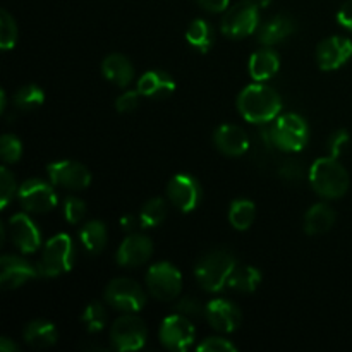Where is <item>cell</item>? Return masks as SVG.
<instances>
[{
    "label": "cell",
    "instance_id": "obj_1",
    "mask_svg": "<svg viewBox=\"0 0 352 352\" xmlns=\"http://www.w3.org/2000/svg\"><path fill=\"white\" fill-rule=\"evenodd\" d=\"M239 113L251 124L274 122L282 110V100L278 93L263 82L246 86L237 98Z\"/></svg>",
    "mask_w": 352,
    "mask_h": 352
},
{
    "label": "cell",
    "instance_id": "obj_2",
    "mask_svg": "<svg viewBox=\"0 0 352 352\" xmlns=\"http://www.w3.org/2000/svg\"><path fill=\"white\" fill-rule=\"evenodd\" d=\"M309 182L315 192L325 199L342 198L351 184L346 167L333 157L318 158L309 168Z\"/></svg>",
    "mask_w": 352,
    "mask_h": 352
},
{
    "label": "cell",
    "instance_id": "obj_3",
    "mask_svg": "<svg viewBox=\"0 0 352 352\" xmlns=\"http://www.w3.org/2000/svg\"><path fill=\"white\" fill-rule=\"evenodd\" d=\"M237 267L236 258L227 250H212L203 254L195 268L198 284L208 292H219L227 287L229 277Z\"/></svg>",
    "mask_w": 352,
    "mask_h": 352
},
{
    "label": "cell",
    "instance_id": "obj_4",
    "mask_svg": "<svg viewBox=\"0 0 352 352\" xmlns=\"http://www.w3.org/2000/svg\"><path fill=\"white\" fill-rule=\"evenodd\" d=\"M74 244L67 234H57L43 248L41 260L38 261V272L41 277H58L71 272L74 265Z\"/></svg>",
    "mask_w": 352,
    "mask_h": 352
},
{
    "label": "cell",
    "instance_id": "obj_5",
    "mask_svg": "<svg viewBox=\"0 0 352 352\" xmlns=\"http://www.w3.org/2000/svg\"><path fill=\"white\" fill-rule=\"evenodd\" d=\"M272 136L278 150L298 153L305 150L309 141L308 122L298 113H284L272 122Z\"/></svg>",
    "mask_w": 352,
    "mask_h": 352
},
{
    "label": "cell",
    "instance_id": "obj_6",
    "mask_svg": "<svg viewBox=\"0 0 352 352\" xmlns=\"http://www.w3.org/2000/svg\"><path fill=\"white\" fill-rule=\"evenodd\" d=\"M260 26V6L254 0H243L226 12L222 33L229 38H246Z\"/></svg>",
    "mask_w": 352,
    "mask_h": 352
},
{
    "label": "cell",
    "instance_id": "obj_7",
    "mask_svg": "<svg viewBox=\"0 0 352 352\" xmlns=\"http://www.w3.org/2000/svg\"><path fill=\"white\" fill-rule=\"evenodd\" d=\"M146 287L158 301H174L182 289L181 272L168 261L151 265L146 274Z\"/></svg>",
    "mask_w": 352,
    "mask_h": 352
},
{
    "label": "cell",
    "instance_id": "obj_8",
    "mask_svg": "<svg viewBox=\"0 0 352 352\" xmlns=\"http://www.w3.org/2000/svg\"><path fill=\"white\" fill-rule=\"evenodd\" d=\"M105 301L124 313L140 311L146 305V292L133 278H113L105 289Z\"/></svg>",
    "mask_w": 352,
    "mask_h": 352
},
{
    "label": "cell",
    "instance_id": "obj_9",
    "mask_svg": "<svg viewBox=\"0 0 352 352\" xmlns=\"http://www.w3.org/2000/svg\"><path fill=\"white\" fill-rule=\"evenodd\" d=\"M146 337L148 330L144 322L131 313L117 318L110 329V340L117 351L129 352L143 349V346L146 344Z\"/></svg>",
    "mask_w": 352,
    "mask_h": 352
},
{
    "label": "cell",
    "instance_id": "obj_10",
    "mask_svg": "<svg viewBox=\"0 0 352 352\" xmlns=\"http://www.w3.org/2000/svg\"><path fill=\"white\" fill-rule=\"evenodd\" d=\"M52 182H45L41 179H30L23 182L17 191L21 206L30 213H47L57 206V195H55Z\"/></svg>",
    "mask_w": 352,
    "mask_h": 352
},
{
    "label": "cell",
    "instance_id": "obj_11",
    "mask_svg": "<svg viewBox=\"0 0 352 352\" xmlns=\"http://www.w3.org/2000/svg\"><path fill=\"white\" fill-rule=\"evenodd\" d=\"M195 327L188 316L175 313L167 316L160 327V342L170 351H188L195 342Z\"/></svg>",
    "mask_w": 352,
    "mask_h": 352
},
{
    "label": "cell",
    "instance_id": "obj_12",
    "mask_svg": "<svg viewBox=\"0 0 352 352\" xmlns=\"http://www.w3.org/2000/svg\"><path fill=\"white\" fill-rule=\"evenodd\" d=\"M47 174L52 184L72 191H82L91 184V174L88 168L74 160L54 162L47 167Z\"/></svg>",
    "mask_w": 352,
    "mask_h": 352
},
{
    "label": "cell",
    "instance_id": "obj_13",
    "mask_svg": "<svg viewBox=\"0 0 352 352\" xmlns=\"http://www.w3.org/2000/svg\"><path fill=\"white\" fill-rule=\"evenodd\" d=\"M201 186L192 175L177 174L168 181L167 199L181 212H192L201 201Z\"/></svg>",
    "mask_w": 352,
    "mask_h": 352
},
{
    "label": "cell",
    "instance_id": "obj_14",
    "mask_svg": "<svg viewBox=\"0 0 352 352\" xmlns=\"http://www.w3.org/2000/svg\"><path fill=\"white\" fill-rule=\"evenodd\" d=\"M352 57V41L346 36L325 38L316 48V60L323 71H336Z\"/></svg>",
    "mask_w": 352,
    "mask_h": 352
},
{
    "label": "cell",
    "instance_id": "obj_15",
    "mask_svg": "<svg viewBox=\"0 0 352 352\" xmlns=\"http://www.w3.org/2000/svg\"><path fill=\"white\" fill-rule=\"evenodd\" d=\"M9 234L14 246L24 254L36 253L38 248L41 246L40 229L26 213H17V215L10 217Z\"/></svg>",
    "mask_w": 352,
    "mask_h": 352
},
{
    "label": "cell",
    "instance_id": "obj_16",
    "mask_svg": "<svg viewBox=\"0 0 352 352\" xmlns=\"http://www.w3.org/2000/svg\"><path fill=\"white\" fill-rule=\"evenodd\" d=\"M38 275H40L38 267L31 265L24 258L6 254L0 260V285L6 291H12V289L21 287L28 280L38 277Z\"/></svg>",
    "mask_w": 352,
    "mask_h": 352
},
{
    "label": "cell",
    "instance_id": "obj_17",
    "mask_svg": "<svg viewBox=\"0 0 352 352\" xmlns=\"http://www.w3.org/2000/svg\"><path fill=\"white\" fill-rule=\"evenodd\" d=\"M206 320L220 333H232L239 329L243 315L237 305L227 299H213L206 305Z\"/></svg>",
    "mask_w": 352,
    "mask_h": 352
},
{
    "label": "cell",
    "instance_id": "obj_18",
    "mask_svg": "<svg viewBox=\"0 0 352 352\" xmlns=\"http://www.w3.org/2000/svg\"><path fill=\"white\" fill-rule=\"evenodd\" d=\"M151 254H153V243L150 237H146L144 234H131L122 241L116 258L120 267L133 268L146 263Z\"/></svg>",
    "mask_w": 352,
    "mask_h": 352
},
{
    "label": "cell",
    "instance_id": "obj_19",
    "mask_svg": "<svg viewBox=\"0 0 352 352\" xmlns=\"http://www.w3.org/2000/svg\"><path fill=\"white\" fill-rule=\"evenodd\" d=\"M213 143L217 150L222 151L227 157H243L250 148V140H248L244 129L234 124H223L217 127L213 134Z\"/></svg>",
    "mask_w": 352,
    "mask_h": 352
},
{
    "label": "cell",
    "instance_id": "obj_20",
    "mask_svg": "<svg viewBox=\"0 0 352 352\" xmlns=\"http://www.w3.org/2000/svg\"><path fill=\"white\" fill-rule=\"evenodd\" d=\"M175 81L168 72L165 71H148L138 81V91L141 93V96H146V98H167L172 93L175 91Z\"/></svg>",
    "mask_w": 352,
    "mask_h": 352
},
{
    "label": "cell",
    "instance_id": "obj_21",
    "mask_svg": "<svg viewBox=\"0 0 352 352\" xmlns=\"http://www.w3.org/2000/svg\"><path fill=\"white\" fill-rule=\"evenodd\" d=\"M296 31V23L291 16L287 14H277L272 19H268L263 26L258 31V40L260 43H263L265 47H272V45H277L280 41H284L285 38L291 36Z\"/></svg>",
    "mask_w": 352,
    "mask_h": 352
},
{
    "label": "cell",
    "instance_id": "obj_22",
    "mask_svg": "<svg viewBox=\"0 0 352 352\" xmlns=\"http://www.w3.org/2000/svg\"><path fill=\"white\" fill-rule=\"evenodd\" d=\"M250 74L254 81L265 82L270 78H274L280 67V57L270 47L260 48L254 52L250 58Z\"/></svg>",
    "mask_w": 352,
    "mask_h": 352
},
{
    "label": "cell",
    "instance_id": "obj_23",
    "mask_svg": "<svg viewBox=\"0 0 352 352\" xmlns=\"http://www.w3.org/2000/svg\"><path fill=\"white\" fill-rule=\"evenodd\" d=\"M102 72L107 81L113 82V85L120 86V88L129 85L134 78L133 64L122 54L107 55L102 62Z\"/></svg>",
    "mask_w": 352,
    "mask_h": 352
},
{
    "label": "cell",
    "instance_id": "obj_24",
    "mask_svg": "<svg viewBox=\"0 0 352 352\" xmlns=\"http://www.w3.org/2000/svg\"><path fill=\"white\" fill-rule=\"evenodd\" d=\"M336 210L327 203H316L306 212L305 230L309 236H322L327 234L336 223Z\"/></svg>",
    "mask_w": 352,
    "mask_h": 352
},
{
    "label": "cell",
    "instance_id": "obj_25",
    "mask_svg": "<svg viewBox=\"0 0 352 352\" xmlns=\"http://www.w3.org/2000/svg\"><path fill=\"white\" fill-rule=\"evenodd\" d=\"M23 336L24 340L31 347H36V349H48V347L55 346L58 339V332L55 325L52 322H47V320H34V322L28 323Z\"/></svg>",
    "mask_w": 352,
    "mask_h": 352
},
{
    "label": "cell",
    "instance_id": "obj_26",
    "mask_svg": "<svg viewBox=\"0 0 352 352\" xmlns=\"http://www.w3.org/2000/svg\"><path fill=\"white\" fill-rule=\"evenodd\" d=\"M107 239H109V232H107L105 223L100 220H91V222L85 223L79 232V241L89 254L102 253L103 248L107 246Z\"/></svg>",
    "mask_w": 352,
    "mask_h": 352
},
{
    "label": "cell",
    "instance_id": "obj_27",
    "mask_svg": "<svg viewBox=\"0 0 352 352\" xmlns=\"http://www.w3.org/2000/svg\"><path fill=\"white\" fill-rule=\"evenodd\" d=\"M261 284V272L251 265H237L229 277L227 287L237 292H254Z\"/></svg>",
    "mask_w": 352,
    "mask_h": 352
},
{
    "label": "cell",
    "instance_id": "obj_28",
    "mask_svg": "<svg viewBox=\"0 0 352 352\" xmlns=\"http://www.w3.org/2000/svg\"><path fill=\"white\" fill-rule=\"evenodd\" d=\"M186 40L201 54H208L215 41V33L205 19H195L186 31Z\"/></svg>",
    "mask_w": 352,
    "mask_h": 352
},
{
    "label": "cell",
    "instance_id": "obj_29",
    "mask_svg": "<svg viewBox=\"0 0 352 352\" xmlns=\"http://www.w3.org/2000/svg\"><path fill=\"white\" fill-rule=\"evenodd\" d=\"M256 217V206L251 199H236L229 208V222L234 229L248 230L254 222Z\"/></svg>",
    "mask_w": 352,
    "mask_h": 352
},
{
    "label": "cell",
    "instance_id": "obj_30",
    "mask_svg": "<svg viewBox=\"0 0 352 352\" xmlns=\"http://www.w3.org/2000/svg\"><path fill=\"white\" fill-rule=\"evenodd\" d=\"M45 102V91L36 85H24L14 95V105L19 110L30 112V110L40 109Z\"/></svg>",
    "mask_w": 352,
    "mask_h": 352
},
{
    "label": "cell",
    "instance_id": "obj_31",
    "mask_svg": "<svg viewBox=\"0 0 352 352\" xmlns=\"http://www.w3.org/2000/svg\"><path fill=\"white\" fill-rule=\"evenodd\" d=\"M167 217V205H165V199L162 198H153L150 201H146L141 208L140 213V223L143 229H153L158 227Z\"/></svg>",
    "mask_w": 352,
    "mask_h": 352
},
{
    "label": "cell",
    "instance_id": "obj_32",
    "mask_svg": "<svg viewBox=\"0 0 352 352\" xmlns=\"http://www.w3.org/2000/svg\"><path fill=\"white\" fill-rule=\"evenodd\" d=\"M82 323L86 325V330L89 333H96L102 332L107 325V320H109V315H107V309L102 302H89L86 306L85 313L81 316Z\"/></svg>",
    "mask_w": 352,
    "mask_h": 352
},
{
    "label": "cell",
    "instance_id": "obj_33",
    "mask_svg": "<svg viewBox=\"0 0 352 352\" xmlns=\"http://www.w3.org/2000/svg\"><path fill=\"white\" fill-rule=\"evenodd\" d=\"M17 41V24L16 19L7 12L6 9L0 10V48L3 52L16 47Z\"/></svg>",
    "mask_w": 352,
    "mask_h": 352
},
{
    "label": "cell",
    "instance_id": "obj_34",
    "mask_svg": "<svg viewBox=\"0 0 352 352\" xmlns=\"http://www.w3.org/2000/svg\"><path fill=\"white\" fill-rule=\"evenodd\" d=\"M0 153H2L6 165L19 162L21 155H23V144H21L19 138L14 134H3L0 140Z\"/></svg>",
    "mask_w": 352,
    "mask_h": 352
},
{
    "label": "cell",
    "instance_id": "obj_35",
    "mask_svg": "<svg viewBox=\"0 0 352 352\" xmlns=\"http://www.w3.org/2000/svg\"><path fill=\"white\" fill-rule=\"evenodd\" d=\"M0 192H2V199H0V208L6 210L7 205L10 203V199H12L14 192H16V179H14V175L10 174V170L7 168V165H3L2 168H0Z\"/></svg>",
    "mask_w": 352,
    "mask_h": 352
},
{
    "label": "cell",
    "instance_id": "obj_36",
    "mask_svg": "<svg viewBox=\"0 0 352 352\" xmlns=\"http://www.w3.org/2000/svg\"><path fill=\"white\" fill-rule=\"evenodd\" d=\"M175 311L188 316V318H199V316L206 315V306H203V302L199 299L189 298L188 296V298H182L175 305Z\"/></svg>",
    "mask_w": 352,
    "mask_h": 352
},
{
    "label": "cell",
    "instance_id": "obj_37",
    "mask_svg": "<svg viewBox=\"0 0 352 352\" xmlns=\"http://www.w3.org/2000/svg\"><path fill=\"white\" fill-rule=\"evenodd\" d=\"M64 215L65 220L72 226L79 223L82 220V217L86 215V205L82 199L79 198H67L64 203Z\"/></svg>",
    "mask_w": 352,
    "mask_h": 352
},
{
    "label": "cell",
    "instance_id": "obj_38",
    "mask_svg": "<svg viewBox=\"0 0 352 352\" xmlns=\"http://www.w3.org/2000/svg\"><path fill=\"white\" fill-rule=\"evenodd\" d=\"M349 133L346 129H339L330 134L329 141H327V150H329L330 157L339 158L342 155V151L346 150L347 144H349Z\"/></svg>",
    "mask_w": 352,
    "mask_h": 352
},
{
    "label": "cell",
    "instance_id": "obj_39",
    "mask_svg": "<svg viewBox=\"0 0 352 352\" xmlns=\"http://www.w3.org/2000/svg\"><path fill=\"white\" fill-rule=\"evenodd\" d=\"M199 352H234L237 347L230 340L222 339V337H208L198 346Z\"/></svg>",
    "mask_w": 352,
    "mask_h": 352
},
{
    "label": "cell",
    "instance_id": "obj_40",
    "mask_svg": "<svg viewBox=\"0 0 352 352\" xmlns=\"http://www.w3.org/2000/svg\"><path fill=\"white\" fill-rule=\"evenodd\" d=\"M140 98H141V93L138 89L134 91H124L122 95H119L116 102V109L117 112L120 113H129L134 112V110L140 107Z\"/></svg>",
    "mask_w": 352,
    "mask_h": 352
},
{
    "label": "cell",
    "instance_id": "obj_41",
    "mask_svg": "<svg viewBox=\"0 0 352 352\" xmlns=\"http://www.w3.org/2000/svg\"><path fill=\"white\" fill-rule=\"evenodd\" d=\"M278 174H280V177L285 179V181L298 182V181H301V177H302V167L298 164V162L287 160L282 164Z\"/></svg>",
    "mask_w": 352,
    "mask_h": 352
},
{
    "label": "cell",
    "instance_id": "obj_42",
    "mask_svg": "<svg viewBox=\"0 0 352 352\" xmlns=\"http://www.w3.org/2000/svg\"><path fill=\"white\" fill-rule=\"evenodd\" d=\"M337 21H339L340 26L352 31V0H347V2L342 3V7L337 12Z\"/></svg>",
    "mask_w": 352,
    "mask_h": 352
},
{
    "label": "cell",
    "instance_id": "obj_43",
    "mask_svg": "<svg viewBox=\"0 0 352 352\" xmlns=\"http://www.w3.org/2000/svg\"><path fill=\"white\" fill-rule=\"evenodd\" d=\"M196 2H198V6L201 7V9H205L206 12L219 14L223 12V10L229 7L230 0H196Z\"/></svg>",
    "mask_w": 352,
    "mask_h": 352
},
{
    "label": "cell",
    "instance_id": "obj_44",
    "mask_svg": "<svg viewBox=\"0 0 352 352\" xmlns=\"http://www.w3.org/2000/svg\"><path fill=\"white\" fill-rule=\"evenodd\" d=\"M136 226H141V223H140V219H136L134 215H124L122 219H120V227H122L126 232L134 230L136 229Z\"/></svg>",
    "mask_w": 352,
    "mask_h": 352
},
{
    "label": "cell",
    "instance_id": "obj_45",
    "mask_svg": "<svg viewBox=\"0 0 352 352\" xmlns=\"http://www.w3.org/2000/svg\"><path fill=\"white\" fill-rule=\"evenodd\" d=\"M17 349H19V347L14 342H10V339H7V337H3V339L0 340V352H14Z\"/></svg>",
    "mask_w": 352,
    "mask_h": 352
},
{
    "label": "cell",
    "instance_id": "obj_46",
    "mask_svg": "<svg viewBox=\"0 0 352 352\" xmlns=\"http://www.w3.org/2000/svg\"><path fill=\"white\" fill-rule=\"evenodd\" d=\"M6 107H7V95H6V91H0V112H6Z\"/></svg>",
    "mask_w": 352,
    "mask_h": 352
}]
</instances>
